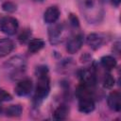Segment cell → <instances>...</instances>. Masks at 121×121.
<instances>
[{"label": "cell", "mask_w": 121, "mask_h": 121, "mask_svg": "<svg viewBox=\"0 0 121 121\" xmlns=\"http://www.w3.org/2000/svg\"><path fill=\"white\" fill-rule=\"evenodd\" d=\"M78 9L89 24L100 23L104 16V9L100 0H76Z\"/></svg>", "instance_id": "cell-1"}, {"label": "cell", "mask_w": 121, "mask_h": 121, "mask_svg": "<svg viewBox=\"0 0 121 121\" xmlns=\"http://www.w3.org/2000/svg\"><path fill=\"white\" fill-rule=\"evenodd\" d=\"M37 74V85L35 89V95L34 100L37 104L41 103L49 94L50 92V83L48 78V69L46 66L42 65L37 67L36 69Z\"/></svg>", "instance_id": "cell-2"}, {"label": "cell", "mask_w": 121, "mask_h": 121, "mask_svg": "<svg viewBox=\"0 0 121 121\" xmlns=\"http://www.w3.org/2000/svg\"><path fill=\"white\" fill-rule=\"evenodd\" d=\"M26 62L25 59L20 56H15L10 58L4 64L5 71L13 79L17 78V77L22 76V74H24L26 71Z\"/></svg>", "instance_id": "cell-3"}, {"label": "cell", "mask_w": 121, "mask_h": 121, "mask_svg": "<svg viewBox=\"0 0 121 121\" xmlns=\"http://www.w3.org/2000/svg\"><path fill=\"white\" fill-rule=\"evenodd\" d=\"M53 26L48 28V38L51 44H59L61 43L66 35V29L62 24H52Z\"/></svg>", "instance_id": "cell-4"}, {"label": "cell", "mask_w": 121, "mask_h": 121, "mask_svg": "<svg viewBox=\"0 0 121 121\" xmlns=\"http://www.w3.org/2000/svg\"><path fill=\"white\" fill-rule=\"evenodd\" d=\"M18 20L14 17L6 16L0 20V29L7 35H14L18 30Z\"/></svg>", "instance_id": "cell-5"}, {"label": "cell", "mask_w": 121, "mask_h": 121, "mask_svg": "<svg viewBox=\"0 0 121 121\" xmlns=\"http://www.w3.org/2000/svg\"><path fill=\"white\" fill-rule=\"evenodd\" d=\"M79 78L81 80V83L87 87H93L96 83V75L94 68H87L80 72Z\"/></svg>", "instance_id": "cell-6"}, {"label": "cell", "mask_w": 121, "mask_h": 121, "mask_svg": "<svg viewBox=\"0 0 121 121\" xmlns=\"http://www.w3.org/2000/svg\"><path fill=\"white\" fill-rule=\"evenodd\" d=\"M83 35L82 34H76L72 38H70L66 44V50L70 54L77 53L83 44Z\"/></svg>", "instance_id": "cell-7"}, {"label": "cell", "mask_w": 121, "mask_h": 121, "mask_svg": "<svg viewBox=\"0 0 121 121\" xmlns=\"http://www.w3.org/2000/svg\"><path fill=\"white\" fill-rule=\"evenodd\" d=\"M32 90V80L30 78H24L18 81L15 86V93L19 96H26L30 94Z\"/></svg>", "instance_id": "cell-8"}, {"label": "cell", "mask_w": 121, "mask_h": 121, "mask_svg": "<svg viewBox=\"0 0 121 121\" xmlns=\"http://www.w3.org/2000/svg\"><path fill=\"white\" fill-rule=\"evenodd\" d=\"M108 106L111 110L114 112H119L121 110V95L118 91H112L107 98Z\"/></svg>", "instance_id": "cell-9"}, {"label": "cell", "mask_w": 121, "mask_h": 121, "mask_svg": "<svg viewBox=\"0 0 121 121\" xmlns=\"http://www.w3.org/2000/svg\"><path fill=\"white\" fill-rule=\"evenodd\" d=\"M95 110V101L92 96L78 98V111L83 113H90Z\"/></svg>", "instance_id": "cell-10"}, {"label": "cell", "mask_w": 121, "mask_h": 121, "mask_svg": "<svg viewBox=\"0 0 121 121\" xmlns=\"http://www.w3.org/2000/svg\"><path fill=\"white\" fill-rule=\"evenodd\" d=\"M60 11L59 8L56 6H51L47 8V9L44 11L43 20L46 24L52 25L58 21V19L60 18Z\"/></svg>", "instance_id": "cell-11"}, {"label": "cell", "mask_w": 121, "mask_h": 121, "mask_svg": "<svg viewBox=\"0 0 121 121\" xmlns=\"http://www.w3.org/2000/svg\"><path fill=\"white\" fill-rule=\"evenodd\" d=\"M104 39L101 35L97 33H91L87 37V43L93 50H97L102 46Z\"/></svg>", "instance_id": "cell-12"}, {"label": "cell", "mask_w": 121, "mask_h": 121, "mask_svg": "<svg viewBox=\"0 0 121 121\" xmlns=\"http://www.w3.org/2000/svg\"><path fill=\"white\" fill-rule=\"evenodd\" d=\"M14 48V43L8 38L0 40V58L9 54Z\"/></svg>", "instance_id": "cell-13"}, {"label": "cell", "mask_w": 121, "mask_h": 121, "mask_svg": "<svg viewBox=\"0 0 121 121\" xmlns=\"http://www.w3.org/2000/svg\"><path fill=\"white\" fill-rule=\"evenodd\" d=\"M44 45H45V43H44V41L43 39L35 38V39H32L28 42L27 49L30 53H36V52L40 51L41 49H43L44 47Z\"/></svg>", "instance_id": "cell-14"}, {"label": "cell", "mask_w": 121, "mask_h": 121, "mask_svg": "<svg viewBox=\"0 0 121 121\" xmlns=\"http://www.w3.org/2000/svg\"><path fill=\"white\" fill-rule=\"evenodd\" d=\"M69 114V107L65 104L60 105L53 112V117L57 120H63Z\"/></svg>", "instance_id": "cell-15"}, {"label": "cell", "mask_w": 121, "mask_h": 121, "mask_svg": "<svg viewBox=\"0 0 121 121\" xmlns=\"http://www.w3.org/2000/svg\"><path fill=\"white\" fill-rule=\"evenodd\" d=\"M100 62H101V65L107 70H112L115 68L117 64L116 60L112 56H103L100 59Z\"/></svg>", "instance_id": "cell-16"}, {"label": "cell", "mask_w": 121, "mask_h": 121, "mask_svg": "<svg viewBox=\"0 0 121 121\" xmlns=\"http://www.w3.org/2000/svg\"><path fill=\"white\" fill-rule=\"evenodd\" d=\"M23 109L22 106L17 104V105H10L7 108L6 110V114L9 117H18L22 114Z\"/></svg>", "instance_id": "cell-17"}, {"label": "cell", "mask_w": 121, "mask_h": 121, "mask_svg": "<svg viewBox=\"0 0 121 121\" xmlns=\"http://www.w3.org/2000/svg\"><path fill=\"white\" fill-rule=\"evenodd\" d=\"M113 85H114V78L109 73L105 74L104 78H103V86H104V88L110 89Z\"/></svg>", "instance_id": "cell-18"}, {"label": "cell", "mask_w": 121, "mask_h": 121, "mask_svg": "<svg viewBox=\"0 0 121 121\" xmlns=\"http://www.w3.org/2000/svg\"><path fill=\"white\" fill-rule=\"evenodd\" d=\"M30 36H31V29H29V28H25V29L21 32V34L19 35L18 39H19V41H20L21 43H26L30 39Z\"/></svg>", "instance_id": "cell-19"}, {"label": "cell", "mask_w": 121, "mask_h": 121, "mask_svg": "<svg viewBox=\"0 0 121 121\" xmlns=\"http://www.w3.org/2000/svg\"><path fill=\"white\" fill-rule=\"evenodd\" d=\"M2 9L6 12H14L17 9V6L13 2L7 1L2 4Z\"/></svg>", "instance_id": "cell-20"}, {"label": "cell", "mask_w": 121, "mask_h": 121, "mask_svg": "<svg viewBox=\"0 0 121 121\" xmlns=\"http://www.w3.org/2000/svg\"><path fill=\"white\" fill-rule=\"evenodd\" d=\"M11 98H12L11 95L8 92H6L3 89H0V102H2V101H9V100H11Z\"/></svg>", "instance_id": "cell-21"}, {"label": "cell", "mask_w": 121, "mask_h": 121, "mask_svg": "<svg viewBox=\"0 0 121 121\" xmlns=\"http://www.w3.org/2000/svg\"><path fill=\"white\" fill-rule=\"evenodd\" d=\"M69 22H70V24L73 26H79L78 20L76 17V15H74V14H70V16H69Z\"/></svg>", "instance_id": "cell-22"}, {"label": "cell", "mask_w": 121, "mask_h": 121, "mask_svg": "<svg viewBox=\"0 0 121 121\" xmlns=\"http://www.w3.org/2000/svg\"><path fill=\"white\" fill-rule=\"evenodd\" d=\"M111 2H112V4L113 6L118 7L119 4H120V2H121V0H111Z\"/></svg>", "instance_id": "cell-23"}, {"label": "cell", "mask_w": 121, "mask_h": 121, "mask_svg": "<svg viewBox=\"0 0 121 121\" xmlns=\"http://www.w3.org/2000/svg\"><path fill=\"white\" fill-rule=\"evenodd\" d=\"M2 111H3V107H2V105H1V102H0V113L2 112Z\"/></svg>", "instance_id": "cell-24"}, {"label": "cell", "mask_w": 121, "mask_h": 121, "mask_svg": "<svg viewBox=\"0 0 121 121\" xmlns=\"http://www.w3.org/2000/svg\"><path fill=\"white\" fill-rule=\"evenodd\" d=\"M33 1H36V2H43V0H33Z\"/></svg>", "instance_id": "cell-25"}]
</instances>
